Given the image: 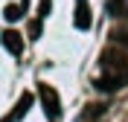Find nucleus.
Segmentation results:
<instances>
[{"instance_id":"nucleus-10","label":"nucleus","mask_w":128,"mask_h":122,"mask_svg":"<svg viewBox=\"0 0 128 122\" xmlns=\"http://www.w3.org/2000/svg\"><path fill=\"white\" fill-rule=\"evenodd\" d=\"M38 35H41V20H38V23L32 20V38H38Z\"/></svg>"},{"instance_id":"nucleus-3","label":"nucleus","mask_w":128,"mask_h":122,"mask_svg":"<svg viewBox=\"0 0 128 122\" xmlns=\"http://www.w3.org/2000/svg\"><path fill=\"white\" fill-rule=\"evenodd\" d=\"M122 84H128V73H102L96 79V90L102 93H116Z\"/></svg>"},{"instance_id":"nucleus-2","label":"nucleus","mask_w":128,"mask_h":122,"mask_svg":"<svg viewBox=\"0 0 128 122\" xmlns=\"http://www.w3.org/2000/svg\"><path fill=\"white\" fill-rule=\"evenodd\" d=\"M102 67L105 73H128V55L120 47H108L102 52Z\"/></svg>"},{"instance_id":"nucleus-5","label":"nucleus","mask_w":128,"mask_h":122,"mask_svg":"<svg viewBox=\"0 0 128 122\" xmlns=\"http://www.w3.org/2000/svg\"><path fill=\"white\" fill-rule=\"evenodd\" d=\"M0 38H3V47H6L12 55H20V52H24V41H20V35H18L15 29H6Z\"/></svg>"},{"instance_id":"nucleus-6","label":"nucleus","mask_w":128,"mask_h":122,"mask_svg":"<svg viewBox=\"0 0 128 122\" xmlns=\"http://www.w3.org/2000/svg\"><path fill=\"white\" fill-rule=\"evenodd\" d=\"M29 108H32V93H24V96L18 99V108H15V114H12V116H15V119H24Z\"/></svg>"},{"instance_id":"nucleus-11","label":"nucleus","mask_w":128,"mask_h":122,"mask_svg":"<svg viewBox=\"0 0 128 122\" xmlns=\"http://www.w3.org/2000/svg\"><path fill=\"white\" fill-rule=\"evenodd\" d=\"M0 122H18V119H15V116H12V114H9V116H3V119H0Z\"/></svg>"},{"instance_id":"nucleus-4","label":"nucleus","mask_w":128,"mask_h":122,"mask_svg":"<svg viewBox=\"0 0 128 122\" xmlns=\"http://www.w3.org/2000/svg\"><path fill=\"white\" fill-rule=\"evenodd\" d=\"M73 23H76V29H82V32H88V29H90L93 17H90L88 0H76V17H73Z\"/></svg>"},{"instance_id":"nucleus-8","label":"nucleus","mask_w":128,"mask_h":122,"mask_svg":"<svg viewBox=\"0 0 128 122\" xmlns=\"http://www.w3.org/2000/svg\"><path fill=\"white\" fill-rule=\"evenodd\" d=\"M3 17H6L9 23H15V20H20V17H24V9H20V3H9V6L3 9Z\"/></svg>"},{"instance_id":"nucleus-7","label":"nucleus","mask_w":128,"mask_h":122,"mask_svg":"<svg viewBox=\"0 0 128 122\" xmlns=\"http://www.w3.org/2000/svg\"><path fill=\"white\" fill-rule=\"evenodd\" d=\"M105 12H108L111 17H122L128 12V9H125V0H108V3H105Z\"/></svg>"},{"instance_id":"nucleus-9","label":"nucleus","mask_w":128,"mask_h":122,"mask_svg":"<svg viewBox=\"0 0 128 122\" xmlns=\"http://www.w3.org/2000/svg\"><path fill=\"white\" fill-rule=\"evenodd\" d=\"M50 9H52V0H41V3H38V17H41V20L50 15Z\"/></svg>"},{"instance_id":"nucleus-1","label":"nucleus","mask_w":128,"mask_h":122,"mask_svg":"<svg viewBox=\"0 0 128 122\" xmlns=\"http://www.w3.org/2000/svg\"><path fill=\"white\" fill-rule=\"evenodd\" d=\"M38 96H41V105L47 111L50 122H56L61 116V99H58V90H52L50 84H38Z\"/></svg>"}]
</instances>
